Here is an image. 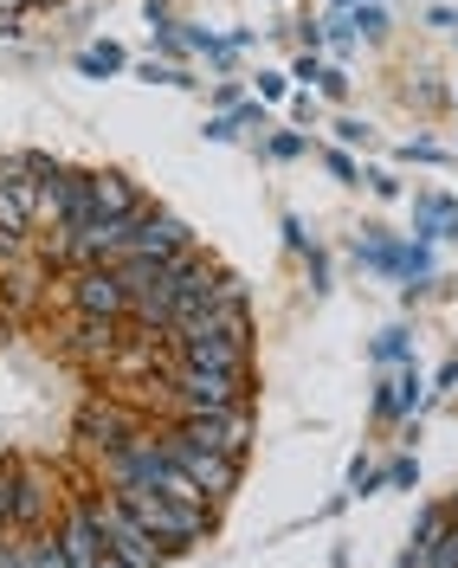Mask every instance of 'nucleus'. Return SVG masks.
<instances>
[{"instance_id":"nucleus-6","label":"nucleus","mask_w":458,"mask_h":568,"mask_svg":"<svg viewBox=\"0 0 458 568\" xmlns=\"http://www.w3.org/2000/svg\"><path fill=\"white\" fill-rule=\"evenodd\" d=\"M194 446H207V453H220V459H240L246 465L252 453V407H220V414H187V420H175Z\"/></svg>"},{"instance_id":"nucleus-22","label":"nucleus","mask_w":458,"mask_h":568,"mask_svg":"<svg viewBox=\"0 0 458 568\" xmlns=\"http://www.w3.org/2000/svg\"><path fill=\"white\" fill-rule=\"evenodd\" d=\"M201 136H207V142H233V136H246V130H240V123H233V110H226V116H213Z\"/></svg>"},{"instance_id":"nucleus-19","label":"nucleus","mask_w":458,"mask_h":568,"mask_svg":"<svg viewBox=\"0 0 458 568\" xmlns=\"http://www.w3.org/2000/svg\"><path fill=\"white\" fill-rule=\"evenodd\" d=\"M388 485H394V491H414V485H420V465H414V459H394L388 465Z\"/></svg>"},{"instance_id":"nucleus-23","label":"nucleus","mask_w":458,"mask_h":568,"mask_svg":"<svg viewBox=\"0 0 458 568\" xmlns=\"http://www.w3.org/2000/svg\"><path fill=\"white\" fill-rule=\"evenodd\" d=\"M355 27H362L368 39H381V33H388V20H381V7H355Z\"/></svg>"},{"instance_id":"nucleus-13","label":"nucleus","mask_w":458,"mask_h":568,"mask_svg":"<svg viewBox=\"0 0 458 568\" xmlns=\"http://www.w3.org/2000/svg\"><path fill=\"white\" fill-rule=\"evenodd\" d=\"M420 400H426V388L414 382V362H407L400 375H388V382H381V394H375V414H381V420H414V414H420Z\"/></svg>"},{"instance_id":"nucleus-9","label":"nucleus","mask_w":458,"mask_h":568,"mask_svg":"<svg viewBox=\"0 0 458 568\" xmlns=\"http://www.w3.org/2000/svg\"><path fill=\"white\" fill-rule=\"evenodd\" d=\"M175 362L220 368V375H252V336H169Z\"/></svg>"},{"instance_id":"nucleus-5","label":"nucleus","mask_w":458,"mask_h":568,"mask_svg":"<svg viewBox=\"0 0 458 568\" xmlns=\"http://www.w3.org/2000/svg\"><path fill=\"white\" fill-rule=\"evenodd\" d=\"M162 446H169V459H175L181 471H187V478H194V485L207 491L213 510H220V504L233 497V485H240V459H220V453H207V446H194V439H187V433H181L175 420L162 426Z\"/></svg>"},{"instance_id":"nucleus-21","label":"nucleus","mask_w":458,"mask_h":568,"mask_svg":"<svg viewBox=\"0 0 458 568\" xmlns=\"http://www.w3.org/2000/svg\"><path fill=\"white\" fill-rule=\"evenodd\" d=\"M13 568H45V562H39V536H33V530L13 542Z\"/></svg>"},{"instance_id":"nucleus-28","label":"nucleus","mask_w":458,"mask_h":568,"mask_svg":"<svg viewBox=\"0 0 458 568\" xmlns=\"http://www.w3.org/2000/svg\"><path fill=\"white\" fill-rule=\"evenodd\" d=\"M258 98H265V104H272V98H284V71H265V78H258Z\"/></svg>"},{"instance_id":"nucleus-25","label":"nucleus","mask_w":458,"mask_h":568,"mask_svg":"<svg viewBox=\"0 0 458 568\" xmlns=\"http://www.w3.org/2000/svg\"><path fill=\"white\" fill-rule=\"evenodd\" d=\"M233 123L240 130H265V104H233Z\"/></svg>"},{"instance_id":"nucleus-15","label":"nucleus","mask_w":458,"mask_h":568,"mask_svg":"<svg viewBox=\"0 0 458 568\" xmlns=\"http://www.w3.org/2000/svg\"><path fill=\"white\" fill-rule=\"evenodd\" d=\"M123 65H130V59H123V45H116V39H98V45L78 59V71H84V78H110V71H123Z\"/></svg>"},{"instance_id":"nucleus-4","label":"nucleus","mask_w":458,"mask_h":568,"mask_svg":"<svg viewBox=\"0 0 458 568\" xmlns=\"http://www.w3.org/2000/svg\"><path fill=\"white\" fill-rule=\"evenodd\" d=\"M149 426H155V420L142 414L136 400H123V394H104V400H91V407L78 414V446L104 459V453H116V446H130L136 433H149Z\"/></svg>"},{"instance_id":"nucleus-20","label":"nucleus","mask_w":458,"mask_h":568,"mask_svg":"<svg viewBox=\"0 0 458 568\" xmlns=\"http://www.w3.org/2000/svg\"><path fill=\"white\" fill-rule=\"evenodd\" d=\"M432 568H458V524H446L439 549H432Z\"/></svg>"},{"instance_id":"nucleus-31","label":"nucleus","mask_w":458,"mask_h":568,"mask_svg":"<svg viewBox=\"0 0 458 568\" xmlns=\"http://www.w3.org/2000/svg\"><path fill=\"white\" fill-rule=\"evenodd\" d=\"M33 7H59V0H33Z\"/></svg>"},{"instance_id":"nucleus-33","label":"nucleus","mask_w":458,"mask_h":568,"mask_svg":"<svg viewBox=\"0 0 458 568\" xmlns=\"http://www.w3.org/2000/svg\"><path fill=\"white\" fill-rule=\"evenodd\" d=\"M452 524H458V504H452Z\"/></svg>"},{"instance_id":"nucleus-16","label":"nucleus","mask_w":458,"mask_h":568,"mask_svg":"<svg viewBox=\"0 0 458 568\" xmlns=\"http://www.w3.org/2000/svg\"><path fill=\"white\" fill-rule=\"evenodd\" d=\"M375 362H414V336H407V329L375 336Z\"/></svg>"},{"instance_id":"nucleus-10","label":"nucleus","mask_w":458,"mask_h":568,"mask_svg":"<svg viewBox=\"0 0 458 568\" xmlns=\"http://www.w3.org/2000/svg\"><path fill=\"white\" fill-rule=\"evenodd\" d=\"M52 504H59L52 471L45 465H13V530H45Z\"/></svg>"},{"instance_id":"nucleus-11","label":"nucleus","mask_w":458,"mask_h":568,"mask_svg":"<svg viewBox=\"0 0 458 568\" xmlns=\"http://www.w3.org/2000/svg\"><path fill=\"white\" fill-rule=\"evenodd\" d=\"M65 343H71V355H84V362L104 368L110 355L130 343V317H84V311H78V317L65 323Z\"/></svg>"},{"instance_id":"nucleus-30","label":"nucleus","mask_w":458,"mask_h":568,"mask_svg":"<svg viewBox=\"0 0 458 568\" xmlns=\"http://www.w3.org/2000/svg\"><path fill=\"white\" fill-rule=\"evenodd\" d=\"M368 187H375L381 201H394V194H400V181H394V175H368Z\"/></svg>"},{"instance_id":"nucleus-3","label":"nucleus","mask_w":458,"mask_h":568,"mask_svg":"<svg viewBox=\"0 0 458 568\" xmlns=\"http://www.w3.org/2000/svg\"><path fill=\"white\" fill-rule=\"evenodd\" d=\"M91 504H98V524H104L110 562H123V568H162V562H169V549H162V542L130 517V504H123L116 491H98Z\"/></svg>"},{"instance_id":"nucleus-1","label":"nucleus","mask_w":458,"mask_h":568,"mask_svg":"<svg viewBox=\"0 0 458 568\" xmlns=\"http://www.w3.org/2000/svg\"><path fill=\"white\" fill-rule=\"evenodd\" d=\"M220 407H252V375H220V368L175 362V375L162 388V414L187 420V414H220Z\"/></svg>"},{"instance_id":"nucleus-27","label":"nucleus","mask_w":458,"mask_h":568,"mask_svg":"<svg viewBox=\"0 0 458 568\" xmlns=\"http://www.w3.org/2000/svg\"><path fill=\"white\" fill-rule=\"evenodd\" d=\"M142 13H149V27H155V33H162V27H169V20H175V7H169V0H149V7H142Z\"/></svg>"},{"instance_id":"nucleus-24","label":"nucleus","mask_w":458,"mask_h":568,"mask_svg":"<svg viewBox=\"0 0 458 568\" xmlns=\"http://www.w3.org/2000/svg\"><path fill=\"white\" fill-rule=\"evenodd\" d=\"M323 169H329L336 181H362V175H355V162L343 155V149H329V155H323Z\"/></svg>"},{"instance_id":"nucleus-7","label":"nucleus","mask_w":458,"mask_h":568,"mask_svg":"<svg viewBox=\"0 0 458 568\" xmlns=\"http://www.w3.org/2000/svg\"><path fill=\"white\" fill-rule=\"evenodd\" d=\"M65 297H71V311H84V317H130V291L116 284L110 265H78L65 278Z\"/></svg>"},{"instance_id":"nucleus-12","label":"nucleus","mask_w":458,"mask_h":568,"mask_svg":"<svg viewBox=\"0 0 458 568\" xmlns=\"http://www.w3.org/2000/svg\"><path fill=\"white\" fill-rule=\"evenodd\" d=\"M175 258H181V252H175ZM175 258H155V252H130V258H116L110 272H116V284H123V291H130V304H136V297H149L155 284L175 272Z\"/></svg>"},{"instance_id":"nucleus-17","label":"nucleus","mask_w":458,"mask_h":568,"mask_svg":"<svg viewBox=\"0 0 458 568\" xmlns=\"http://www.w3.org/2000/svg\"><path fill=\"white\" fill-rule=\"evenodd\" d=\"M136 78H142V84H201V78H187L181 65H155V59H142Z\"/></svg>"},{"instance_id":"nucleus-8","label":"nucleus","mask_w":458,"mask_h":568,"mask_svg":"<svg viewBox=\"0 0 458 568\" xmlns=\"http://www.w3.org/2000/svg\"><path fill=\"white\" fill-rule=\"evenodd\" d=\"M52 536H59V549L71 556V568H110V542H104V524H98V504L91 497H78Z\"/></svg>"},{"instance_id":"nucleus-26","label":"nucleus","mask_w":458,"mask_h":568,"mask_svg":"<svg viewBox=\"0 0 458 568\" xmlns=\"http://www.w3.org/2000/svg\"><path fill=\"white\" fill-rule=\"evenodd\" d=\"M0 524H13V465L0 471Z\"/></svg>"},{"instance_id":"nucleus-14","label":"nucleus","mask_w":458,"mask_h":568,"mask_svg":"<svg viewBox=\"0 0 458 568\" xmlns=\"http://www.w3.org/2000/svg\"><path fill=\"white\" fill-rule=\"evenodd\" d=\"M91 201H98V220H130V213L142 207L136 181H130V175H116V169L91 175Z\"/></svg>"},{"instance_id":"nucleus-32","label":"nucleus","mask_w":458,"mask_h":568,"mask_svg":"<svg viewBox=\"0 0 458 568\" xmlns=\"http://www.w3.org/2000/svg\"><path fill=\"white\" fill-rule=\"evenodd\" d=\"M336 7H355V0H336Z\"/></svg>"},{"instance_id":"nucleus-2","label":"nucleus","mask_w":458,"mask_h":568,"mask_svg":"<svg viewBox=\"0 0 458 568\" xmlns=\"http://www.w3.org/2000/svg\"><path fill=\"white\" fill-rule=\"evenodd\" d=\"M116 497L130 504V517H136L169 556H181V549H194V542H207L213 536V510L207 504H181V497H162V491H116Z\"/></svg>"},{"instance_id":"nucleus-18","label":"nucleus","mask_w":458,"mask_h":568,"mask_svg":"<svg viewBox=\"0 0 458 568\" xmlns=\"http://www.w3.org/2000/svg\"><path fill=\"white\" fill-rule=\"evenodd\" d=\"M265 155H272V162H297V155H304V136H297V130H278V136L265 142Z\"/></svg>"},{"instance_id":"nucleus-29","label":"nucleus","mask_w":458,"mask_h":568,"mask_svg":"<svg viewBox=\"0 0 458 568\" xmlns=\"http://www.w3.org/2000/svg\"><path fill=\"white\" fill-rule=\"evenodd\" d=\"M291 116H297V123H311V116H317V98H311V91H297V98H291Z\"/></svg>"}]
</instances>
